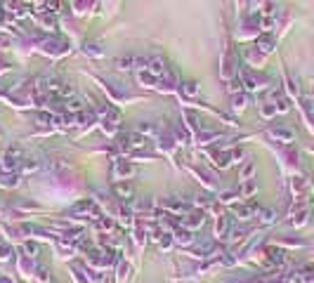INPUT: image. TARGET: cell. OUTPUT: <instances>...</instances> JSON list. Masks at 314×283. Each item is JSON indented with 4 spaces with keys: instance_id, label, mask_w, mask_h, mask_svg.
I'll return each instance as SVG.
<instances>
[{
    "instance_id": "4",
    "label": "cell",
    "mask_w": 314,
    "mask_h": 283,
    "mask_svg": "<svg viewBox=\"0 0 314 283\" xmlns=\"http://www.w3.org/2000/svg\"><path fill=\"white\" fill-rule=\"evenodd\" d=\"M236 212H239V217L248 219L250 215H255V212H257V205H255V203H246V205H239V208H236Z\"/></svg>"
},
{
    "instance_id": "17",
    "label": "cell",
    "mask_w": 314,
    "mask_h": 283,
    "mask_svg": "<svg viewBox=\"0 0 314 283\" xmlns=\"http://www.w3.org/2000/svg\"><path fill=\"white\" fill-rule=\"evenodd\" d=\"M166 208H173V210H182V203H177V201H166Z\"/></svg>"
},
{
    "instance_id": "6",
    "label": "cell",
    "mask_w": 314,
    "mask_h": 283,
    "mask_svg": "<svg viewBox=\"0 0 314 283\" xmlns=\"http://www.w3.org/2000/svg\"><path fill=\"white\" fill-rule=\"evenodd\" d=\"M232 104H234V109H243L246 104H248V97L243 92H239V94H234L232 97Z\"/></svg>"
},
{
    "instance_id": "1",
    "label": "cell",
    "mask_w": 314,
    "mask_h": 283,
    "mask_svg": "<svg viewBox=\"0 0 314 283\" xmlns=\"http://www.w3.org/2000/svg\"><path fill=\"white\" fill-rule=\"evenodd\" d=\"M17 158H19V149H17V146H10L8 153L3 156V170H5V173H12L17 167V163H19Z\"/></svg>"
},
{
    "instance_id": "14",
    "label": "cell",
    "mask_w": 314,
    "mask_h": 283,
    "mask_svg": "<svg viewBox=\"0 0 314 283\" xmlns=\"http://www.w3.org/2000/svg\"><path fill=\"white\" fill-rule=\"evenodd\" d=\"M253 191H255V184H253V182L248 180V184H246V187L241 189V194H243V196H248V194H253Z\"/></svg>"
},
{
    "instance_id": "18",
    "label": "cell",
    "mask_w": 314,
    "mask_h": 283,
    "mask_svg": "<svg viewBox=\"0 0 314 283\" xmlns=\"http://www.w3.org/2000/svg\"><path fill=\"white\" fill-rule=\"evenodd\" d=\"M305 217H307V212H305V210L298 212V217L293 219V224H302V222H305Z\"/></svg>"
},
{
    "instance_id": "13",
    "label": "cell",
    "mask_w": 314,
    "mask_h": 283,
    "mask_svg": "<svg viewBox=\"0 0 314 283\" xmlns=\"http://www.w3.org/2000/svg\"><path fill=\"white\" fill-rule=\"evenodd\" d=\"M227 227H229V224H227V219L220 217L218 219V236H222V232H227Z\"/></svg>"
},
{
    "instance_id": "15",
    "label": "cell",
    "mask_w": 314,
    "mask_h": 283,
    "mask_svg": "<svg viewBox=\"0 0 314 283\" xmlns=\"http://www.w3.org/2000/svg\"><path fill=\"white\" fill-rule=\"evenodd\" d=\"M139 132H144V135H156V128H153V125H139Z\"/></svg>"
},
{
    "instance_id": "5",
    "label": "cell",
    "mask_w": 314,
    "mask_h": 283,
    "mask_svg": "<svg viewBox=\"0 0 314 283\" xmlns=\"http://www.w3.org/2000/svg\"><path fill=\"white\" fill-rule=\"evenodd\" d=\"M71 212H76V215H83V212H95V205H92V201H83V203L73 205Z\"/></svg>"
},
{
    "instance_id": "11",
    "label": "cell",
    "mask_w": 314,
    "mask_h": 283,
    "mask_svg": "<svg viewBox=\"0 0 314 283\" xmlns=\"http://www.w3.org/2000/svg\"><path fill=\"white\" fill-rule=\"evenodd\" d=\"M132 170H130V165H123V163H118L116 165V175L118 177H123V175H130Z\"/></svg>"
},
{
    "instance_id": "12",
    "label": "cell",
    "mask_w": 314,
    "mask_h": 283,
    "mask_svg": "<svg viewBox=\"0 0 314 283\" xmlns=\"http://www.w3.org/2000/svg\"><path fill=\"white\" fill-rule=\"evenodd\" d=\"M118 194H121V196H132V187H128V184H121V187H118Z\"/></svg>"
},
{
    "instance_id": "19",
    "label": "cell",
    "mask_w": 314,
    "mask_h": 283,
    "mask_svg": "<svg viewBox=\"0 0 314 283\" xmlns=\"http://www.w3.org/2000/svg\"><path fill=\"white\" fill-rule=\"evenodd\" d=\"M47 8H50L52 12H57V10H59V0H47Z\"/></svg>"
},
{
    "instance_id": "7",
    "label": "cell",
    "mask_w": 314,
    "mask_h": 283,
    "mask_svg": "<svg viewBox=\"0 0 314 283\" xmlns=\"http://www.w3.org/2000/svg\"><path fill=\"white\" fill-rule=\"evenodd\" d=\"M253 173H255V165H253V163H248L246 167H241V182H248L250 177H253Z\"/></svg>"
},
{
    "instance_id": "20",
    "label": "cell",
    "mask_w": 314,
    "mask_h": 283,
    "mask_svg": "<svg viewBox=\"0 0 314 283\" xmlns=\"http://www.w3.org/2000/svg\"><path fill=\"white\" fill-rule=\"evenodd\" d=\"M305 109H307V111H309V114L314 116V102H307V104H305Z\"/></svg>"
},
{
    "instance_id": "9",
    "label": "cell",
    "mask_w": 314,
    "mask_h": 283,
    "mask_svg": "<svg viewBox=\"0 0 314 283\" xmlns=\"http://www.w3.org/2000/svg\"><path fill=\"white\" fill-rule=\"evenodd\" d=\"M257 50H260V52H270L272 50V38H260V40H257Z\"/></svg>"
},
{
    "instance_id": "2",
    "label": "cell",
    "mask_w": 314,
    "mask_h": 283,
    "mask_svg": "<svg viewBox=\"0 0 314 283\" xmlns=\"http://www.w3.org/2000/svg\"><path fill=\"white\" fill-rule=\"evenodd\" d=\"M232 160H234V151H232V149H227V151H215V163H218L220 167L229 165Z\"/></svg>"
},
{
    "instance_id": "16",
    "label": "cell",
    "mask_w": 314,
    "mask_h": 283,
    "mask_svg": "<svg viewBox=\"0 0 314 283\" xmlns=\"http://www.w3.org/2000/svg\"><path fill=\"white\" fill-rule=\"evenodd\" d=\"M198 224H201V212H194L189 219V227H198Z\"/></svg>"
},
{
    "instance_id": "8",
    "label": "cell",
    "mask_w": 314,
    "mask_h": 283,
    "mask_svg": "<svg viewBox=\"0 0 314 283\" xmlns=\"http://www.w3.org/2000/svg\"><path fill=\"white\" fill-rule=\"evenodd\" d=\"M267 255H270V260L277 262V264L279 262H284V253H279L277 248H267Z\"/></svg>"
},
{
    "instance_id": "10",
    "label": "cell",
    "mask_w": 314,
    "mask_h": 283,
    "mask_svg": "<svg viewBox=\"0 0 314 283\" xmlns=\"http://www.w3.org/2000/svg\"><path fill=\"white\" fill-rule=\"evenodd\" d=\"M257 215H260L263 222H274V212L272 210H257Z\"/></svg>"
},
{
    "instance_id": "3",
    "label": "cell",
    "mask_w": 314,
    "mask_h": 283,
    "mask_svg": "<svg viewBox=\"0 0 314 283\" xmlns=\"http://www.w3.org/2000/svg\"><path fill=\"white\" fill-rule=\"evenodd\" d=\"M270 135L274 139H284V142H293V130H288V128H272Z\"/></svg>"
}]
</instances>
